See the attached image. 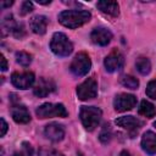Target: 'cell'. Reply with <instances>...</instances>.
<instances>
[{"instance_id":"cell-1","label":"cell","mask_w":156,"mask_h":156,"mask_svg":"<svg viewBox=\"0 0 156 156\" xmlns=\"http://www.w3.org/2000/svg\"><path fill=\"white\" fill-rule=\"evenodd\" d=\"M91 15L85 10H65L58 13V22L71 29L78 28L89 22Z\"/></svg>"},{"instance_id":"cell-2","label":"cell","mask_w":156,"mask_h":156,"mask_svg":"<svg viewBox=\"0 0 156 156\" xmlns=\"http://www.w3.org/2000/svg\"><path fill=\"white\" fill-rule=\"evenodd\" d=\"M79 117L84 128L91 132L99 126L102 117V111L95 106H82L79 111Z\"/></svg>"},{"instance_id":"cell-3","label":"cell","mask_w":156,"mask_h":156,"mask_svg":"<svg viewBox=\"0 0 156 156\" xmlns=\"http://www.w3.org/2000/svg\"><path fill=\"white\" fill-rule=\"evenodd\" d=\"M50 49L55 55L65 57V56H68L73 51V45H72L71 40L67 38L66 34H63L61 32H57L51 38Z\"/></svg>"},{"instance_id":"cell-4","label":"cell","mask_w":156,"mask_h":156,"mask_svg":"<svg viewBox=\"0 0 156 156\" xmlns=\"http://www.w3.org/2000/svg\"><path fill=\"white\" fill-rule=\"evenodd\" d=\"M35 113L39 118L67 117V115H68L66 107L62 104H51V102H45V104L40 105L37 108Z\"/></svg>"},{"instance_id":"cell-5","label":"cell","mask_w":156,"mask_h":156,"mask_svg":"<svg viewBox=\"0 0 156 156\" xmlns=\"http://www.w3.org/2000/svg\"><path fill=\"white\" fill-rule=\"evenodd\" d=\"M91 67V61L85 52H79L74 56V58L71 62L69 71L76 76V77H83L85 76Z\"/></svg>"},{"instance_id":"cell-6","label":"cell","mask_w":156,"mask_h":156,"mask_svg":"<svg viewBox=\"0 0 156 156\" xmlns=\"http://www.w3.org/2000/svg\"><path fill=\"white\" fill-rule=\"evenodd\" d=\"M77 95L83 101L96 98V95H98V83H96V80L93 77L87 78L83 83H80L77 87Z\"/></svg>"},{"instance_id":"cell-7","label":"cell","mask_w":156,"mask_h":156,"mask_svg":"<svg viewBox=\"0 0 156 156\" xmlns=\"http://www.w3.org/2000/svg\"><path fill=\"white\" fill-rule=\"evenodd\" d=\"M136 105V98L133 94H127V93H121L116 95L113 100V106L115 110L118 112H124L132 110Z\"/></svg>"},{"instance_id":"cell-8","label":"cell","mask_w":156,"mask_h":156,"mask_svg":"<svg viewBox=\"0 0 156 156\" xmlns=\"http://www.w3.org/2000/svg\"><path fill=\"white\" fill-rule=\"evenodd\" d=\"M34 80H35V77H34V73H32V72H22V73L15 72L11 76L12 84L16 88L22 89V90L29 89L34 84Z\"/></svg>"},{"instance_id":"cell-9","label":"cell","mask_w":156,"mask_h":156,"mask_svg":"<svg viewBox=\"0 0 156 156\" xmlns=\"http://www.w3.org/2000/svg\"><path fill=\"white\" fill-rule=\"evenodd\" d=\"M104 65H105V68L107 72H117V71L122 69V67L124 65L123 55L118 50H113L105 57Z\"/></svg>"},{"instance_id":"cell-10","label":"cell","mask_w":156,"mask_h":156,"mask_svg":"<svg viewBox=\"0 0 156 156\" xmlns=\"http://www.w3.org/2000/svg\"><path fill=\"white\" fill-rule=\"evenodd\" d=\"M115 123L118 127H121V128H123V129H126L128 132H132V133L138 132L139 128L144 124L143 121H140L139 118H136L134 116H122V117H118L115 121Z\"/></svg>"},{"instance_id":"cell-11","label":"cell","mask_w":156,"mask_h":156,"mask_svg":"<svg viewBox=\"0 0 156 156\" xmlns=\"http://www.w3.org/2000/svg\"><path fill=\"white\" fill-rule=\"evenodd\" d=\"M90 39L94 44L105 46L111 41L112 33L105 27H98V28H94L93 32L90 33Z\"/></svg>"},{"instance_id":"cell-12","label":"cell","mask_w":156,"mask_h":156,"mask_svg":"<svg viewBox=\"0 0 156 156\" xmlns=\"http://www.w3.org/2000/svg\"><path fill=\"white\" fill-rule=\"evenodd\" d=\"M56 89V85L55 83L51 80V79H46V78H40L38 80V83L35 84L34 87V95L38 96V98H45L48 96L50 93L55 91Z\"/></svg>"},{"instance_id":"cell-13","label":"cell","mask_w":156,"mask_h":156,"mask_svg":"<svg viewBox=\"0 0 156 156\" xmlns=\"http://www.w3.org/2000/svg\"><path fill=\"white\" fill-rule=\"evenodd\" d=\"M45 136L48 139H50L51 141L54 143H57V141H61L65 136V128L56 123V122H52V123H49L46 127H45Z\"/></svg>"},{"instance_id":"cell-14","label":"cell","mask_w":156,"mask_h":156,"mask_svg":"<svg viewBox=\"0 0 156 156\" xmlns=\"http://www.w3.org/2000/svg\"><path fill=\"white\" fill-rule=\"evenodd\" d=\"M11 116L16 123H28L30 121V115L24 105H13L11 108Z\"/></svg>"},{"instance_id":"cell-15","label":"cell","mask_w":156,"mask_h":156,"mask_svg":"<svg viewBox=\"0 0 156 156\" xmlns=\"http://www.w3.org/2000/svg\"><path fill=\"white\" fill-rule=\"evenodd\" d=\"M141 147L149 155H155L156 154V133L151 130L144 133L141 138Z\"/></svg>"},{"instance_id":"cell-16","label":"cell","mask_w":156,"mask_h":156,"mask_svg":"<svg viewBox=\"0 0 156 156\" xmlns=\"http://www.w3.org/2000/svg\"><path fill=\"white\" fill-rule=\"evenodd\" d=\"M29 27L35 34H44L48 28V18L43 15H37L30 18L29 21Z\"/></svg>"},{"instance_id":"cell-17","label":"cell","mask_w":156,"mask_h":156,"mask_svg":"<svg viewBox=\"0 0 156 156\" xmlns=\"http://www.w3.org/2000/svg\"><path fill=\"white\" fill-rule=\"evenodd\" d=\"M96 6L102 13L111 17H117L119 13V6L116 1H98Z\"/></svg>"},{"instance_id":"cell-18","label":"cell","mask_w":156,"mask_h":156,"mask_svg":"<svg viewBox=\"0 0 156 156\" xmlns=\"http://www.w3.org/2000/svg\"><path fill=\"white\" fill-rule=\"evenodd\" d=\"M138 112L139 115L146 117V118H151L156 115V107L147 100H143L139 105V108H138Z\"/></svg>"},{"instance_id":"cell-19","label":"cell","mask_w":156,"mask_h":156,"mask_svg":"<svg viewBox=\"0 0 156 156\" xmlns=\"http://www.w3.org/2000/svg\"><path fill=\"white\" fill-rule=\"evenodd\" d=\"M18 23H16V21L13 20V16L12 15H9L6 16L2 22H1V29H2V34L5 35L6 33H13V30L16 29Z\"/></svg>"},{"instance_id":"cell-20","label":"cell","mask_w":156,"mask_h":156,"mask_svg":"<svg viewBox=\"0 0 156 156\" xmlns=\"http://www.w3.org/2000/svg\"><path fill=\"white\" fill-rule=\"evenodd\" d=\"M135 67H136L138 72L144 76L151 71V63H150L149 58H146V57H139L135 62Z\"/></svg>"},{"instance_id":"cell-21","label":"cell","mask_w":156,"mask_h":156,"mask_svg":"<svg viewBox=\"0 0 156 156\" xmlns=\"http://www.w3.org/2000/svg\"><path fill=\"white\" fill-rule=\"evenodd\" d=\"M121 84L128 89H136L139 87V80L133 76L126 74L121 77Z\"/></svg>"},{"instance_id":"cell-22","label":"cell","mask_w":156,"mask_h":156,"mask_svg":"<svg viewBox=\"0 0 156 156\" xmlns=\"http://www.w3.org/2000/svg\"><path fill=\"white\" fill-rule=\"evenodd\" d=\"M16 61L21 66L27 67L32 62V56L26 51H18V52H16Z\"/></svg>"},{"instance_id":"cell-23","label":"cell","mask_w":156,"mask_h":156,"mask_svg":"<svg viewBox=\"0 0 156 156\" xmlns=\"http://www.w3.org/2000/svg\"><path fill=\"white\" fill-rule=\"evenodd\" d=\"M111 135H112V133H111L110 126H108V124H105L104 128H102V130L100 132V136H99V138H100V141L104 143V144L108 143V141L111 140Z\"/></svg>"},{"instance_id":"cell-24","label":"cell","mask_w":156,"mask_h":156,"mask_svg":"<svg viewBox=\"0 0 156 156\" xmlns=\"http://www.w3.org/2000/svg\"><path fill=\"white\" fill-rule=\"evenodd\" d=\"M38 156H65L63 154L58 152L55 149H50V147H43L39 150Z\"/></svg>"},{"instance_id":"cell-25","label":"cell","mask_w":156,"mask_h":156,"mask_svg":"<svg viewBox=\"0 0 156 156\" xmlns=\"http://www.w3.org/2000/svg\"><path fill=\"white\" fill-rule=\"evenodd\" d=\"M146 95L154 100H156V79L151 80L146 87Z\"/></svg>"},{"instance_id":"cell-26","label":"cell","mask_w":156,"mask_h":156,"mask_svg":"<svg viewBox=\"0 0 156 156\" xmlns=\"http://www.w3.org/2000/svg\"><path fill=\"white\" fill-rule=\"evenodd\" d=\"M32 11H33V4L30 1H23L22 7H21V15L24 16V15L32 12Z\"/></svg>"},{"instance_id":"cell-27","label":"cell","mask_w":156,"mask_h":156,"mask_svg":"<svg viewBox=\"0 0 156 156\" xmlns=\"http://www.w3.org/2000/svg\"><path fill=\"white\" fill-rule=\"evenodd\" d=\"M16 38H22V37H24V34H26V32H24V27H23V24H17V27H16V29L13 30V33H12Z\"/></svg>"},{"instance_id":"cell-28","label":"cell","mask_w":156,"mask_h":156,"mask_svg":"<svg viewBox=\"0 0 156 156\" xmlns=\"http://www.w3.org/2000/svg\"><path fill=\"white\" fill-rule=\"evenodd\" d=\"M0 122H1V132H0V135H1V136H4V135L6 134V130H7V123L5 122V119H4V118H1V119H0Z\"/></svg>"},{"instance_id":"cell-29","label":"cell","mask_w":156,"mask_h":156,"mask_svg":"<svg viewBox=\"0 0 156 156\" xmlns=\"http://www.w3.org/2000/svg\"><path fill=\"white\" fill-rule=\"evenodd\" d=\"M23 149L26 150V154H27V156H32V154H33V149H32V146H30V144H28V143H23Z\"/></svg>"},{"instance_id":"cell-30","label":"cell","mask_w":156,"mask_h":156,"mask_svg":"<svg viewBox=\"0 0 156 156\" xmlns=\"http://www.w3.org/2000/svg\"><path fill=\"white\" fill-rule=\"evenodd\" d=\"M0 61H1V67H0L1 71H6L7 69V61H6L4 55H0Z\"/></svg>"},{"instance_id":"cell-31","label":"cell","mask_w":156,"mask_h":156,"mask_svg":"<svg viewBox=\"0 0 156 156\" xmlns=\"http://www.w3.org/2000/svg\"><path fill=\"white\" fill-rule=\"evenodd\" d=\"M12 4H13V1H1L0 2V7L1 9H6V7H10Z\"/></svg>"},{"instance_id":"cell-32","label":"cell","mask_w":156,"mask_h":156,"mask_svg":"<svg viewBox=\"0 0 156 156\" xmlns=\"http://www.w3.org/2000/svg\"><path fill=\"white\" fill-rule=\"evenodd\" d=\"M37 2H38V4H40V5H49V4L51 2V1H50V0H49V1H43V0H37Z\"/></svg>"},{"instance_id":"cell-33","label":"cell","mask_w":156,"mask_h":156,"mask_svg":"<svg viewBox=\"0 0 156 156\" xmlns=\"http://www.w3.org/2000/svg\"><path fill=\"white\" fill-rule=\"evenodd\" d=\"M118 156H132V155H130V154H129L127 150H123V151H122V152H121Z\"/></svg>"},{"instance_id":"cell-34","label":"cell","mask_w":156,"mask_h":156,"mask_svg":"<svg viewBox=\"0 0 156 156\" xmlns=\"http://www.w3.org/2000/svg\"><path fill=\"white\" fill-rule=\"evenodd\" d=\"M12 156H23V154H21V152H15Z\"/></svg>"},{"instance_id":"cell-35","label":"cell","mask_w":156,"mask_h":156,"mask_svg":"<svg viewBox=\"0 0 156 156\" xmlns=\"http://www.w3.org/2000/svg\"><path fill=\"white\" fill-rule=\"evenodd\" d=\"M154 126H155V127H156V121H155V122H154Z\"/></svg>"}]
</instances>
